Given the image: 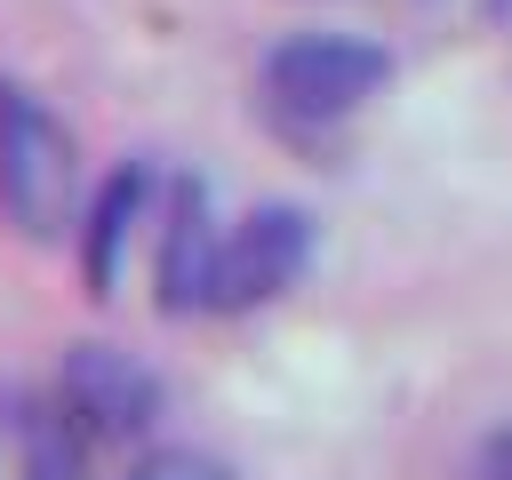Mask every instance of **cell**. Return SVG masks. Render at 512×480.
Masks as SVG:
<instances>
[{
  "label": "cell",
  "mask_w": 512,
  "mask_h": 480,
  "mask_svg": "<svg viewBox=\"0 0 512 480\" xmlns=\"http://www.w3.org/2000/svg\"><path fill=\"white\" fill-rule=\"evenodd\" d=\"M128 480H232V464L208 448H144L128 464Z\"/></svg>",
  "instance_id": "cell-8"
},
{
  "label": "cell",
  "mask_w": 512,
  "mask_h": 480,
  "mask_svg": "<svg viewBox=\"0 0 512 480\" xmlns=\"http://www.w3.org/2000/svg\"><path fill=\"white\" fill-rule=\"evenodd\" d=\"M56 416L80 440H136L160 416V376L120 344H72L56 368Z\"/></svg>",
  "instance_id": "cell-4"
},
{
  "label": "cell",
  "mask_w": 512,
  "mask_h": 480,
  "mask_svg": "<svg viewBox=\"0 0 512 480\" xmlns=\"http://www.w3.org/2000/svg\"><path fill=\"white\" fill-rule=\"evenodd\" d=\"M472 480H512V424H496V432L472 448Z\"/></svg>",
  "instance_id": "cell-9"
},
{
  "label": "cell",
  "mask_w": 512,
  "mask_h": 480,
  "mask_svg": "<svg viewBox=\"0 0 512 480\" xmlns=\"http://www.w3.org/2000/svg\"><path fill=\"white\" fill-rule=\"evenodd\" d=\"M144 208H152V168H144V160L112 168L104 192L80 208V280H88V296H112V288H120V256H128Z\"/></svg>",
  "instance_id": "cell-6"
},
{
  "label": "cell",
  "mask_w": 512,
  "mask_h": 480,
  "mask_svg": "<svg viewBox=\"0 0 512 480\" xmlns=\"http://www.w3.org/2000/svg\"><path fill=\"white\" fill-rule=\"evenodd\" d=\"M24 480H88V440L64 416H40L24 440Z\"/></svg>",
  "instance_id": "cell-7"
},
{
  "label": "cell",
  "mask_w": 512,
  "mask_h": 480,
  "mask_svg": "<svg viewBox=\"0 0 512 480\" xmlns=\"http://www.w3.org/2000/svg\"><path fill=\"white\" fill-rule=\"evenodd\" d=\"M384 80H392V56L376 40H360V32H288V40L264 48V72H256L264 104L280 120H296V128L360 112Z\"/></svg>",
  "instance_id": "cell-2"
},
{
  "label": "cell",
  "mask_w": 512,
  "mask_h": 480,
  "mask_svg": "<svg viewBox=\"0 0 512 480\" xmlns=\"http://www.w3.org/2000/svg\"><path fill=\"white\" fill-rule=\"evenodd\" d=\"M312 264V216L288 200L248 208L240 224L216 232V264H208V312H256L272 296H288Z\"/></svg>",
  "instance_id": "cell-3"
},
{
  "label": "cell",
  "mask_w": 512,
  "mask_h": 480,
  "mask_svg": "<svg viewBox=\"0 0 512 480\" xmlns=\"http://www.w3.org/2000/svg\"><path fill=\"white\" fill-rule=\"evenodd\" d=\"M0 216L24 240H64L80 224V144L16 80H0Z\"/></svg>",
  "instance_id": "cell-1"
},
{
  "label": "cell",
  "mask_w": 512,
  "mask_h": 480,
  "mask_svg": "<svg viewBox=\"0 0 512 480\" xmlns=\"http://www.w3.org/2000/svg\"><path fill=\"white\" fill-rule=\"evenodd\" d=\"M216 216H208V192L200 176H176L168 184V216H160V312H208V264H216Z\"/></svg>",
  "instance_id": "cell-5"
}]
</instances>
